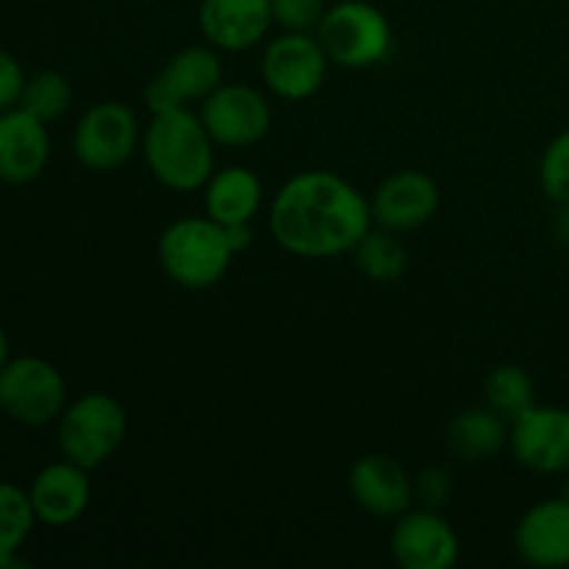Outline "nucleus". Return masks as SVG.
<instances>
[{"label":"nucleus","mask_w":569,"mask_h":569,"mask_svg":"<svg viewBox=\"0 0 569 569\" xmlns=\"http://www.w3.org/2000/svg\"><path fill=\"white\" fill-rule=\"evenodd\" d=\"M370 228V198L331 170L298 172L270 203L272 239L298 259L350 253Z\"/></svg>","instance_id":"1"},{"label":"nucleus","mask_w":569,"mask_h":569,"mask_svg":"<svg viewBox=\"0 0 569 569\" xmlns=\"http://www.w3.org/2000/svg\"><path fill=\"white\" fill-rule=\"evenodd\" d=\"M214 139L192 109L159 111L142 131L144 164L170 192H198L214 167Z\"/></svg>","instance_id":"2"},{"label":"nucleus","mask_w":569,"mask_h":569,"mask_svg":"<svg viewBox=\"0 0 569 569\" xmlns=\"http://www.w3.org/2000/svg\"><path fill=\"white\" fill-rule=\"evenodd\" d=\"M159 264L176 287L203 292L217 287L231 270L237 248L222 222L203 217H181L159 237Z\"/></svg>","instance_id":"3"},{"label":"nucleus","mask_w":569,"mask_h":569,"mask_svg":"<svg viewBox=\"0 0 569 569\" xmlns=\"http://www.w3.org/2000/svg\"><path fill=\"white\" fill-rule=\"evenodd\" d=\"M128 437L126 406L109 392H87L64 406L56 420V442L64 459L98 470Z\"/></svg>","instance_id":"4"},{"label":"nucleus","mask_w":569,"mask_h":569,"mask_svg":"<svg viewBox=\"0 0 569 569\" xmlns=\"http://www.w3.org/2000/svg\"><path fill=\"white\" fill-rule=\"evenodd\" d=\"M317 39L328 53L331 64L345 70H367L392 53V26L378 6L367 0H339L326 9Z\"/></svg>","instance_id":"5"},{"label":"nucleus","mask_w":569,"mask_h":569,"mask_svg":"<svg viewBox=\"0 0 569 569\" xmlns=\"http://www.w3.org/2000/svg\"><path fill=\"white\" fill-rule=\"evenodd\" d=\"M67 406V383L59 367L39 356H17L0 370V411L20 426H48Z\"/></svg>","instance_id":"6"},{"label":"nucleus","mask_w":569,"mask_h":569,"mask_svg":"<svg viewBox=\"0 0 569 569\" xmlns=\"http://www.w3.org/2000/svg\"><path fill=\"white\" fill-rule=\"evenodd\" d=\"M331 59L322 50L317 33L281 31L267 42L261 53V81L276 98L287 103L315 98L328 78Z\"/></svg>","instance_id":"7"},{"label":"nucleus","mask_w":569,"mask_h":569,"mask_svg":"<svg viewBox=\"0 0 569 569\" xmlns=\"http://www.w3.org/2000/svg\"><path fill=\"white\" fill-rule=\"evenodd\" d=\"M142 144V131L131 106L122 100H103L87 109L72 133L76 159L92 172H114L131 161Z\"/></svg>","instance_id":"8"},{"label":"nucleus","mask_w":569,"mask_h":569,"mask_svg":"<svg viewBox=\"0 0 569 569\" xmlns=\"http://www.w3.org/2000/svg\"><path fill=\"white\" fill-rule=\"evenodd\" d=\"M200 120L220 148H253L270 133L272 106L261 89L239 81H222L200 103Z\"/></svg>","instance_id":"9"},{"label":"nucleus","mask_w":569,"mask_h":569,"mask_svg":"<svg viewBox=\"0 0 569 569\" xmlns=\"http://www.w3.org/2000/svg\"><path fill=\"white\" fill-rule=\"evenodd\" d=\"M222 83V59L217 48H181L167 59V64L156 72L144 87V106L150 114L159 111L189 109L192 103H203Z\"/></svg>","instance_id":"10"},{"label":"nucleus","mask_w":569,"mask_h":569,"mask_svg":"<svg viewBox=\"0 0 569 569\" xmlns=\"http://www.w3.org/2000/svg\"><path fill=\"white\" fill-rule=\"evenodd\" d=\"M509 450L537 476H569V409L533 403L511 420Z\"/></svg>","instance_id":"11"},{"label":"nucleus","mask_w":569,"mask_h":569,"mask_svg":"<svg viewBox=\"0 0 569 569\" xmlns=\"http://www.w3.org/2000/svg\"><path fill=\"white\" fill-rule=\"evenodd\" d=\"M389 548L403 569H450L461 556V539L442 511L411 506L395 522Z\"/></svg>","instance_id":"12"},{"label":"nucleus","mask_w":569,"mask_h":569,"mask_svg":"<svg viewBox=\"0 0 569 569\" xmlns=\"http://www.w3.org/2000/svg\"><path fill=\"white\" fill-rule=\"evenodd\" d=\"M442 203L437 181L422 170H398L378 183L370 198L372 226L406 233L422 228Z\"/></svg>","instance_id":"13"},{"label":"nucleus","mask_w":569,"mask_h":569,"mask_svg":"<svg viewBox=\"0 0 569 569\" xmlns=\"http://www.w3.org/2000/svg\"><path fill=\"white\" fill-rule=\"evenodd\" d=\"M348 492L361 511L381 520H398L415 506V478L387 453H367L348 472Z\"/></svg>","instance_id":"14"},{"label":"nucleus","mask_w":569,"mask_h":569,"mask_svg":"<svg viewBox=\"0 0 569 569\" xmlns=\"http://www.w3.org/2000/svg\"><path fill=\"white\" fill-rule=\"evenodd\" d=\"M89 472L92 470L64 459V456H61V461L42 467L28 487L37 522L50 528H64L81 520L83 511L89 509V500H92Z\"/></svg>","instance_id":"15"},{"label":"nucleus","mask_w":569,"mask_h":569,"mask_svg":"<svg viewBox=\"0 0 569 569\" xmlns=\"http://www.w3.org/2000/svg\"><path fill=\"white\" fill-rule=\"evenodd\" d=\"M48 161V122L33 117L22 106L0 111V181L14 183V187L37 181Z\"/></svg>","instance_id":"16"},{"label":"nucleus","mask_w":569,"mask_h":569,"mask_svg":"<svg viewBox=\"0 0 569 569\" xmlns=\"http://www.w3.org/2000/svg\"><path fill=\"white\" fill-rule=\"evenodd\" d=\"M198 26L220 53H242L264 42L272 26L270 0H200Z\"/></svg>","instance_id":"17"},{"label":"nucleus","mask_w":569,"mask_h":569,"mask_svg":"<svg viewBox=\"0 0 569 569\" xmlns=\"http://www.w3.org/2000/svg\"><path fill=\"white\" fill-rule=\"evenodd\" d=\"M515 550L526 565L539 569L569 567V498H545L520 517Z\"/></svg>","instance_id":"18"},{"label":"nucleus","mask_w":569,"mask_h":569,"mask_svg":"<svg viewBox=\"0 0 569 569\" xmlns=\"http://www.w3.org/2000/svg\"><path fill=\"white\" fill-rule=\"evenodd\" d=\"M264 203V183L250 167H220L203 187V206L222 226H248Z\"/></svg>","instance_id":"19"},{"label":"nucleus","mask_w":569,"mask_h":569,"mask_svg":"<svg viewBox=\"0 0 569 569\" xmlns=\"http://www.w3.org/2000/svg\"><path fill=\"white\" fill-rule=\"evenodd\" d=\"M511 422L489 406L465 409L448 422L445 445L450 456L465 465H483L495 459L503 448H509Z\"/></svg>","instance_id":"20"},{"label":"nucleus","mask_w":569,"mask_h":569,"mask_svg":"<svg viewBox=\"0 0 569 569\" xmlns=\"http://www.w3.org/2000/svg\"><path fill=\"white\" fill-rule=\"evenodd\" d=\"M33 526H37V515H33L28 489L0 481V569L26 567V561L17 553L28 542Z\"/></svg>","instance_id":"21"},{"label":"nucleus","mask_w":569,"mask_h":569,"mask_svg":"<svg viewBox=\"0 0 569 569\" xmlns=\"http://www.w3.org/2000/svg\"><path fill=\"white\" fill-rule=\"evenodd\" d=\"M353 253L356 267L365 278L376 283H392L398 281L406 272L409 264V253H406L403 242L398 239V233L387 231V228L372 226L365 237L356 242Z\"/></svg>","instance_id":"22"},{"label":"nucleus","mask_w":569,"mask_h":569,"mask_svg":"<svg viewBox=\"0 0 569 569\" xmlns=\"http://www.w3.org/2000/svg\"><path fill=\"white\" fill-rule=\"evenodd\" d=\"M483 398L489 409L511 422L537 403V387L520 365H498L483 381Z\"/></svg>","instance_id":"23"},{"label":"nucleus","mask_w":569,"mask_h":569,"mask_svg":"<svg viewBox=\"0 0 569 569\" xmlns=\"http://www.w3.org/2000/svg\"><path fill=\"white\" fill-rule=\"evenodd\" d=\"M72 103V87L67 81V76L56 70H42L33 72L26 81V89H22L20 106L31 111L33 117L44 122H53L59 117L67 114Z\"/></svg>","instance_id":"24"},{"label":"nucleus","mask_w":569,"mask_h":569,"mask_svg":"<svg viewBox=\"0 0 569 569\" xmlns=\"http://www.w3.org/2000/svg\"><path fill=\"white\" fill-rule=\"evenodd\" d=\"M539 183H542L545 198L556 206L569 203V128L556 133L545 148L539 161Z\"/></svg>","instance_id":"25"},{"label":"nucleus","mask_w":569,"mask_h":569,"mask_svg":"<svg viewBox=\"0 0 569 569\" xmlns=\"http://www.w3.org/2000/svg\"><path fill=\"white\" fill-rule=\"evenodd\" d=\"M272 26L281 31H317L322 14H326V0H270Z\"/></svg>","instance_id":"26"},{"label":"nucleus","mask_w":569,"mask_h":569,"mask_svg":"<svg viewBox=\"0 0 569 569\" xmlns=\"http://www.w3.org/2000/svg\"><path fill=\"white\" fill-rule=\"evenodd\" d=\"M450 472L442 467H426L420 476L415 478V503L426 506V509H442L450 500Z\"/></svg>","instance_id":"27"},{"label":"nucleus","mask_w":569,"mask_h":569,"mask_svg":"<svg viewBox=\"0 0 569 569\" xmlns=\"http://www.w3.org/2000/svg\"><path fill=\"white\" fill-rule=\"evenodd\" d=\"M26 81L28 76L20 61L9 50L0 48V111H9L14 106H20Z\"/></svg>","instance_id":"28"},{"label":"nucleus","mask_w":569,"mask_h":569,"mask_svg":"<svg viewBox=\"0 0 569 569\" xmlns=\"http://www.w3.org/2000/svg\"><path fill=\"white\" fill-rule=\"evenodd\" d=\"M556 237L561 239V242H569V203L567 206H559V214H556Z\"/></svg>","instance_id":"29"},{"label":"nucleus","mask_w":569,"mask_h":569,"mask_svg":"<svg viewBox=\"0 0 569 569\" xmlns=\"http://www.w3.org/2000/svg\"><path fill=\"white\" fill-rule=\"evenodd\" d=\"M11 359V348H9V337H6L3 326H0V370L6 367V361Z\"/></svg>","instance_id":"30"}]
</instances>
